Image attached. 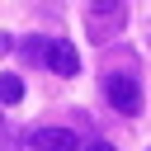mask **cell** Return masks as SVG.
<instances>
[{"mask_svg":"<svg viewBox=\"0 0 151 151\" xmlns=\"http://www.w3.org/2000/svg\"><path fill=\"white\" fill-rule=\"evenodd\" d=\"M24 57L42 61L52 76H80V57L66 38H33V42H24Z\"/></svg>","mask_w":151,"mask_h":151,"instance_id":"cell-1","label":"cell"},{"mask_svg":"<svg viewBox=\"0 0 151 151\" xmlns=\"http://www.w3.org/2000/svg\"><path fill=\"white\" fill-rule=\"evenodd\" d=\"M127 24V0H85V33L94 42L118 38Z\"/></svg>","mask_w":151,"mask_h":151,"instance_id":"cell-2","label":"cell"},{"mask_svg":"<svg viewBox=\"0 0 151 151\" xmlns=\"http://www.w3.org/2000/svg\"><path fill=\"white\" fill-rule=\"evenodd\" d=\"M104 99L118 109V113H142V85H137V76H123V71H109L104 76Z\"/></svg>","mask_w":151,"mask_h":151,"instance_id":"cell-3","label":"cell"},{"mask_svg":"<svg viewBox=\"0 0 151 151\" xmlns=\"http://www.w3.org/2000/svg\"><path fill=\"white\" fill-rule=\"evenodd\" d=\"M28 146L33 151H80V137L71 127H33L28 132Z\"/></svg>","mask_w":151,"mask_h":151,"instance_id":"cell-4","label":"cell"},{"mask_svg":"<svg viewBox=\"0 0 151 151\" xmlns=\"http://www.w3.org/2000/svg\"><path fill=\"white\" fill-rule=\"evenodd\" d=\"M24 99V80L19 76H0V104H19Z\"/></svg>","mask_w":151,"mask_h":151,"instance_id":"cell-5","label":"cell"},{"mask_svg":"<svg viewBox=\"0 0 151 151\" xmlns=\"http://www.w3.org/2000/svg\"><path fill=\"white\" fill-rule=\"evenodd\" d=\"M85 151H113V146H109V142H90Z\"/></svg>","mask_w":151,"mask_h":151,"instance_id":"cell-6","label":"cell"},{"mask_svg":"<svg viewBox=\"0 0 151 151\" xmlns=\"http://www.w3.org/2000/svg\"><path fill=\"white\" fill-rule=\"evenodd\" d=\"M0 52H9V33H0Z\"/></svg>","mask_w":151,"mask_h":151,"instance_id":"cell-7","label":"cell"}]
</instances>
